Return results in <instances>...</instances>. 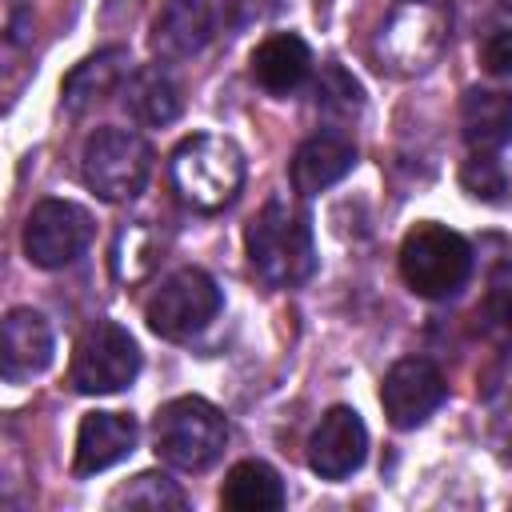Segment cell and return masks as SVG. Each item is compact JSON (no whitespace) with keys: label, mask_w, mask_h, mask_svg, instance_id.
Masks as SVG:
<instances>
[{"label":"cell","mask_w":512,"mask_h":512,"mask_svg":"<svg viewBox=\"0 0 512 512\" xmlns=\"http://www.w3.org/2000/svg\"><path fill=\"white\" fill-rule=\"evenodd\" d=\"M244 252L264 288H296L316 272L312 220L300 204L272 196L244 228Z\"/></svg>","instance_id":"obj_1"},{"label":"cell","mask_w":512,"mask_h":512,"mask_svg":"<svg viewBox=\"0 0 512 512\" xmlns=\"http://www.w3.org/2000/svg\"><path fill=\"white\" fill-rule=\"evenodd\" d=\"M168 180L192 212H220L236 200L244 184V152L228 136L196 132L176 144L168 160Z\"/></svg>","instance_id":"obj_2"},{"label":"cell","mask_w":512,"mask_h":512,"mask_svg":"<svg viewBox=\"0 0 512 512\" xmlns=\"http://www.w3.org/2000/svg\"><path fill=\"white\" fill-rule=\"evenodd\" d=\"M156 456L180 472H204L228 444V420L204 396H176L152 420Z\"/></svg>","instance_id":"obj_3"},{"label":"cell","mask_w":512,"mask_h":512,"mask_svg":"<svg viewBox=\"0 0 512 512\" xmlns=\"http://www.w3.org/2000/svg\"><path fill=\"white\" fill-rule=\"evenodd\" d=\"M472 272V244L436 220H420L400 240V276L424 300H444L464 288Z\"/></svg>","instance_id":"obj_4"},{"label":"cell","mask_w":512,"mask_h":512,"mask_svg":"<svg viewBox=\"0 0 512 512\" xmlns=\"http://www.w3.org/2000/svg\"><path fill=\"white\" fill-rule=\"evenodd\" d=\"M448 44V8L444 0H400L376 32V60L396 76H416L440 60Z\"/></svg>","instance_id":"obj_5"},{"label":"cell","mask_w":512,"mask_h":512,"mask_svg":"<svg viewBox=\"0 0 512 512\" xmlns=\"http://www.w3.org/2000/svg\"><path fill=\"white\" fill-rule=\"evenodd\" d=\"M148 172L152 148L132 128H96L80 148V176L108 204L136 200L148 184Z\"/></svg>","instance_id":"obj_6"},{"label":"cell","mask_w":512,"mask_h":512,"mask_svg":"<svg viewBox=\"0 0 512 512\" xmlns=\"http://www.w3.org/2000/svg\"><path fill=\"white\" fill-rule=\"evenodd\" d=\"M220 304H224V296L204 268H176L148 296L144 320L164 340H188L216 320Z\"/></svg>","instance_id":"obj_7"},{"label":"cell","mask_w":512,"mask_h":512,"mask_svg":"<svg viewBox=\"0 0 512 512\" xmlns=\"http://www.w3.org/2000/svg\"><path fill=\"white\" fill-rule=\"evenodd\" d=\"M140 372V344L116 320H96L80 332L72 352V388L84 396H108L136 380Z\"/></svg>","instance_id":"obj_8"},{"label":"cell","mask_w":512,"mask_h":512,"mask_svg":"<svg viewBox=\"0 0 512 512\" xmlns=\"http://www.w3.org/2000/svg\"><path fill=\"white\" fill-rule=\"evenodd\" d=\"M92 240L88 208L72 200H40L24 220V256L36 268H64L72 264Z\"/></svg>","instance_id":"obj_9"},{"label":"cell","mask_w":512,"mask_h":512,"mask_svg":"<svg viewBox=\"0 0 512 512\" xmlns=\"http://www.w3.org/2000/svg\"><path fill=\"white\" fill-rule=\"evenodd\" d=\"M448 396V384L440 368L424 356H404L396 360L384 380H380V408L392 428H416L424 424Z\"/></svg>","instance_id":"obj_10"},{"label":"cell","mask_w":512,"mask_h":512,"mask_svg":"<svg viewBox=\"0 0 512 512\" xmlns=\"http://www.w3.org/2000/svg\"><path fill=\"white\" fill-rule=\"evenodd\" d=\"M364 456H368V428L360 412L348 404L328 408L308 436V468L320 480H344L364 464Z\"/></svg>","instance_id":"obj_11"},{"label":"cell","mask_w":512,"mask_h":512,"mask_svg":"<svg viewBox=\"0 0 512 512\" xmlns=\"http://www.w3.org/2000/svg\"><path fill=\"white\" fill-rule=\"evenodd\" d=\"M212 40V8L208 0H160L148 48L160 64L192 60Z\"/></svg>","instance_id":"obj_12"},{"label":"cell","mask_w":512,"mask_h":512,"mask_svg":"<svg viewBox=\"0 0 512 512\" xmlns=\"http://www.w3.org/2000/svg\"><path fill=\"white\" fill-rule=\"evenodd\" d=\"M52 324L36 308H12L0 336V372L8 384H24L52 364Z\"/></svg>","instance_id":"obj_13"},{"label":"cell","mask_w":512,"mask_h":512,"mask_svg":"<svg viewBox=\"0 0 512 512\" xmlns=\"http://www.w3.org/2000/svg\"><path fill=\"white\" fill-rule=\"evenodd\" d=\"M136 448V420L124 412H88L76 428V476H96L120 460H128Z\"/></svg>","instance_id":"obj_14"},{"label":"cell","mask_w":512,"mask_h":512,"mask_svg":"<svg viewBox=\"0 0 512 512\" xmlns=\"http://www.w3.org/2000/svg\"><path fill=\"white\" fill-rule=\"evenodd\" d=\"M356 164V144L340 132H316L308 136L296 152H292V164H288V176H292V188L300 196H316L324 188H332L336 180H344Z\"/></svg>","instance_id":"obj_15"},{"label":"cell","mask_w":512,"mask_h":512,"mask_svg":"<svg viewBox=\"0 0 512 512\" xmlns=\"http://www.w3.org/2000/svg\"><path fill=\"white\" fill-rule=\"evenodd\" d=\"M248 68H252V80L264 92L288 96V92H296L308 80V72H312V48L296 32H272V36H264L252 48Z\"/></svg>","instance_id":"obj_16"},{"label":"cell","mask_w":512,"mask_h":512,"mask_svg":"<svg viewBox=\"0 0 512 512\" xmlns=\"http://www.w3.org/2000/svg\"><path fill=\"white\" fill-rule=\"evenodd\" d=\"M128 76V48H100L92 56H84L60 84V104L68 116L88 112L92 104H100L112 88H120Z\"/></svg>","instance_id":"obj_17"},{"label":"cell","mask_w":512,"mask_h":512,"mask_svg":"<svg viewBox=\"0 0 512 512\" xmlns=\"http://www.w3.org/2000/svg\"><path fill=\"white\" fill-rule=\"evenodd\" d=\"M460 128L472 152H500L504 144H512V92L468 88L460 100Z\"/></svg>","instance_id":"obj_18"},{"label":"cell","mask_w":512,"mask_h":512,"mask_svg":"<svg viewBox=\"0 0 512 512\" xmlns=\"http://www.w3.org/2000/svg\"><path fill=\"white\" fill-rule=\"evenodd\" d=\"M220 504L232 512H276L284 508V480L264 460H240L220 484Z\"/></svg>","instance_id":"obj_19"},{"label":"cell","mask_w":512,"mask_h":512,"mask_svg":"<svg viewBox=\"0 0 512 512\" xmlns=\"http://www.w3.org/2000/svg\"><path fill=\"white\" fill-rule=\"evenodd\" d=\"M180 104V88L164 68H140L124 80V108L148 128L172 124L180 116Z\"/></svg>","instance_id":"obj_20"},{"label":"cell","mask_w":512,"mask_h":512,"mask_svg":"<svg viewBox=\"0 0 512 512\" xmlns=\"http://www.w3.org/2000/svg\"><path fill=\"white\" fill-rule=\"evenodd\" d=\"M156 256H160V236L144 220H132L112 240V256H108L112 260V276L124 280V284H136L156 268Z\"/></svg>","instance_id":"obj_21"},{"label":"cell","mask_w":512,"mask_h":512,"mask_svg":"<svg viewBox=\"0 0 512 512\" xmlns=\"http://www.w3.org/2000/svg\"><path fill=\"white\" fill-rule=\"evenodd\" d=\"M112 508H148V512H164V508H184V492L172 476L164 472H140L128 484H120L108 500Z\"/></svg>","instance_id":"obj_22"},{"label":"cell","mask_w":512,"mask_h":512,"mask_svg":"<svg viewBox=\"0 0 512 512\" xmlns=\"http://www.w3.org/2000/svg\"><path fill=\"white\" fill-rule=\"evenodd\" d=\"M316 104L324 116H356L364 108V88L336 64H328L316 80Z\"/></svg>","instance_id":"obj_23"},{"label":"cell","mask_w":512,"mask_h":512,"mask_svg":"<svg viewBox=\"0 0 512 512\" xmlns=\"http://www.w3.org/2000/svg\"><path fill=\"white\" fill-rule=\"evenodd\" d=\"M460 184L464 192H472L476 200H500L504 192V168L492 152H472L460 168Z\"/></svg>","instance_id":"obj_24"},{"label":"cell","mask_w":512,"mask_h":512,"mask_svg":"<svg viewBox=\"0 0 512 512\" xmlns=\"http://www.w3.org/2000/svg\"><path fill=\"white\" fill-rule=\"evenodd\" d=\"M484 312H488L492 328L512 340V264H500V268H496V276H492V284H488Z\"/></svg>","instance_id":"obj_25"},{"label":"cell","mask_w":512,"mask_h":512,"mask_svg":"<svg viewBox=\"0 0 512 512\" xmlns=\"http://www.w3.org/2000/svg\"><path fill=\"white\" fill-rule=\"evenodd\" d=\"M480 64L492 76H512V32H492L480 44Z\"/></svg>","instance_id":"obj_26"},{"label":"cell","mask_w":512,"mask_h":512,"mask_svg":"<svg viewBox=\"0 0 512 512\" xmlns=\"http://www.w3.org/2000/svg\"><path fill=\"white\" fill-rule=\"evenodd\" d=\"M272 8H276V0H228L232 24H252V20H264Z\"/></svg>","instance_id":"obj_27"},{"label":"cell","mask_w":512,"mask_h":512,"mask_svg":"<svg viewBox=\"0 0 512 512\" xmlns=\"http://www.w3.org/2000/svg\"><path fill=\"white\" fill-rule=\"evenodd\" d=\"M500 4H504V8H508V12H512V0H500Z\"/></svg>","instance_id":"obj_28"}]
</instances>
